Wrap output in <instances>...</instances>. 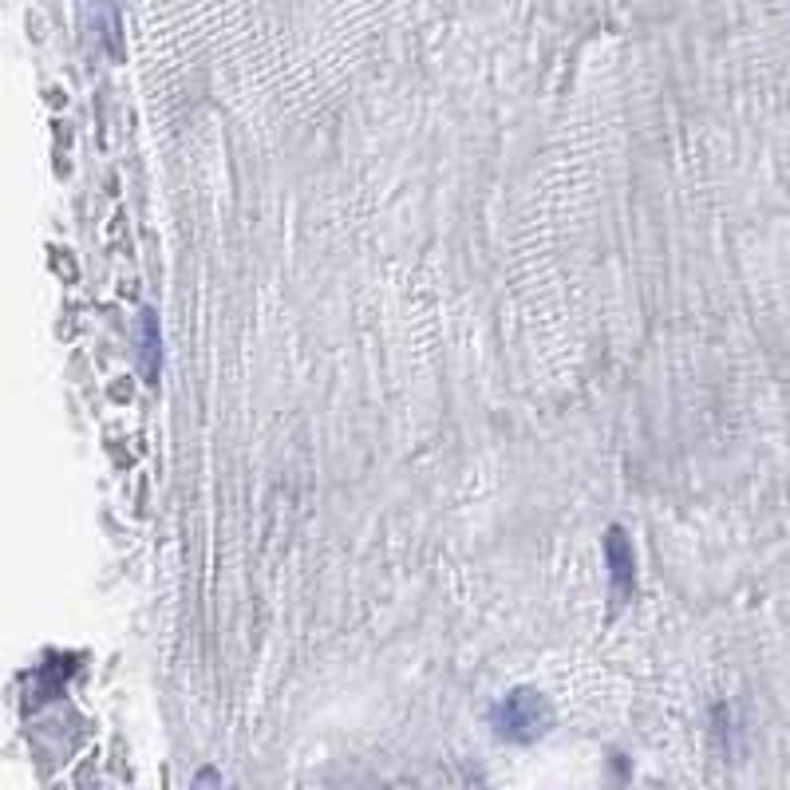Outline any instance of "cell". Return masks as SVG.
I'll list each match as a JSON object with an SVG mask.
<instances>
[{"label":"cell","instance_id":"6da1fadb","mask_svg":"<svg viewBox=\"0 0 790 790\" xmlns=\"http://www.w3.org/2000/svg\"><path fill=\"white\" fill-rule=\"evenodd\" d=\"M494 727H498V735L518 739V743L538 739V735L550 727V708H546V700H542L538 692H514V696H506V700L498 704V711H494Z\"/></svg>","mask_w":790,"mask_h":790},{"label":"cell","instance_id":"7a4b0ae2","mask_svg":"<svg viewBox=\"0 0 790 790\" xmlns=\"http://www.w3.org/2000/svg\"><path fill=\"white\" fill-rule=\"evenodd\" d=\"M605 553H609V565H613V581H617V593L625 597L632 589V550L625 542L621 530H609V542H605Z\"/></svg>","mask_w":790,"mask_h":790},{"label":"cell","instance_id":"3957f363","mask_svg":"<svg viewBox=\"0 0 790 790\" xmlns=\"http://www.w3.org/2000/svg\"><path fill=\"white\" fill-rule=\"evenodd\" d=\"M155 352H158V340H155V316L147 313L143 320V356H147V372L155 376Z\"/></svg>","mask_w":790,"mask_h":790}]
</instances>
